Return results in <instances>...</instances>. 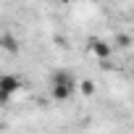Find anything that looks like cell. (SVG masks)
<instances>
[{
    "label": "cell",
    "mask_w": 134,
    "mask_h": 134,
    "mask_svg": "<svg viewBox=\"0 0 134 134\" xmlns=\"http://www.w3.org/2000/svg\"><path fill=\"white\" fill-rule=\"evenodd\" d=\"M76 92V76L71 71H66V69H58L50 74V97L55 103H66V100H71Z\"/></svg>",
    "instance_id": "cell-1"
},
{
    "label": "cell",
    "mask_w": 134,
    "mask_h": 134,
    "mask_svg": "<svg viewBox=\"0 0 134 134\" xmlns=\"http://www.w3.org/2000/svg\"><path fill=\"white\" fill-rule=\"evenodd\" d=\"M21 87H24V82L19 74H0V105H8Z\"/></svg>",
    "instance_id": "cell-2"
},
{
    "label": "cell",
    "mask_w": 134,
    "mask_h": 134,
    "mask_svg": "<svg viewBox=\"0 0 134 134\" xmlns=\"http://www.w3.org/2000/svg\"><path fill=\"white\" fill-rule=\"evenodd\" d=\"M90 50H92V55H95L97 60H108V58L113 55V45L105 42L103 37H90Z\"/></svg>",
    "instance_id": "cell-3"
},
{
    "label": "cell",
    "mask_w": 134,
    "mask_h": 134,
    "mask_svg": "<svg viewBox=\"0 0 134 134\" xmlns=\"http://www.w3.org/2000/svg\"><path fill=\"white\" fill-rule=\"evenodd\" d=\"M0 50H5L8 55H16V53L21 50L19 37H16L13 32H3V34H0Z\"/></svg>",
    "instance_id": "cell-4"
},
{
    "label": "cell",
    "mask_w": 134,
    "mask_h": 134,
    "mask_svg": "<svg viewBox=\"0 0 134 134\" xmlns=\"http://www.w3.org/2000/svg\"><path fill=\"white\" fill-rule=\"evenodd\" d=\"M79 92H82L84 97H92V95L97 92V87H95L92 79H82V82H79Z\"/></svg>",
    "instance_id": "cell-5"
},
{
    "label": "cell",
    "mask_w": 134,
    "mask_h": 134,
    "mask_svg": "<svg viewBox=\"0 0 134 134\" xmlns=\"http://www.w3.org/2000/svg\"><path fill=\"white\" fill-rule=\"evenodd\" d=\"M118 45H121V47H129V37L121 34V37H118Z\"/></svg>",
    "instance_id": "cell-6"
},
{
    "label": "cell",
    "mask_w": 134,
    "mask_h": 134,
    "mask_svg": "<svg viewBox=\"0 0 134 134\" xmlns=\"http://www.w3.org/2000/svg\"><path fill=\"white\" fill-rule=\"evenodd\" d=\"M58 3H63V5H69V3H74V0H58Z\"/></svg>",
    "instance_id": "cell-7"
},
{
    "label": "cell",
    "mask_w": 134,
    "mask_h": 134,
    "mask_svg": "<svg viewBox=\"0 0 134 134\" xmlns=\"http://www.w3.org/2000/svg\"><path fill=\"white\" fill-rule=\"evenodd\" d=\"M0 134H3V131H0Z\"/></svg>",
    "instance_id": "cell-8"
}]
</instances>
